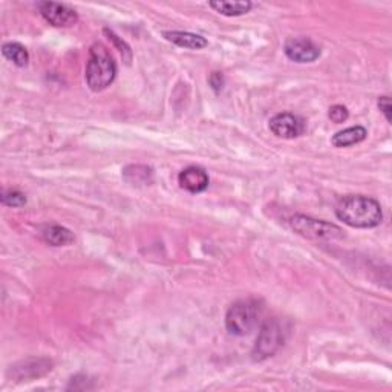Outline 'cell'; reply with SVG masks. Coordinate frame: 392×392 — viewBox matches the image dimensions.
I'll use <instances>...</instances> for the list:
<instances>
[{"mask_svg": "<svg viewBox=\"0 0 392 392\" xmlns=\"http://www.w3.org/2000/svg\"><path fill=\"white\" fill-rule=\"evenodd\" d=\"M287 334L288 329L281 319L272 317L265 320L264 324L260 325L256 343L251 351L253 360L262 362V360L274 356L276 352L282 348L283 342L287 339Z\"/></svg>", "mask_w": 392, "mask_h": 392, "instance_id": "277c9868", "label": "cell"}, {"mask_svg": "<svg viewBox=\"0 0 392 392\" xmlns=\"http://www.w3.org/2000/svg\"><path fill=\"white\" fill-rule=\"evenodd\" d=\"M2 54L6 60L13 61L15 66L25 68L29 61V54L25 46L17 42H8L2 46Z\"/></svg>", "mask_w": 392, "mask_h": 392, "instance_id": "9a60e30c", "label": "cell"}, {"mask_svg": "<svg viewBox=\"0 0 392 392\" xmlns=\"http://www.w3.org/2000/svg\"><path fill=\"white\" fill-rule=\"evenodd\" d=\"M283 52L285 56L296 61V63H313L320 57V48L310 38L299 37V38H290V40L283 46Z\"/></svg>", "mask_w": 392, "mask_h": 392, "instance_id": "ba28073f", "label": "cell"}, {"mask_svg": "<svg viewBox=\"0 0 392 392\" xmlns=\"http://www.w3.org/2000/svg\"><path fill=\"white\" fill-rule=\"evenodd\" d=\"M123 176L130 184H148L152 181V168L148 166H127Z\"/></svg>", "mask_w": 392, "mask_h": 392, "instance_id": "2e32d148", "label": "cell"}, {"mask_svg": "<svg viewBox=\"0 0 392 392\" xmlns=\"http://www.w3.org/2000/svg\"><path fill=\"white\" fill-rule=\"evenodd\" d=\"M264 314L262 301L255 297L241 299L230 306L226 314V328L233 336H249L260 324Z\"/></svg>", "mask_w": 392, "mask_h": 392, "instance_id": "7a4b0ae2", "label": "cell"}, {"mask_svg": "<svg viewBox=\"0 0 392 392\" xmlns=\"http://www.w3.org/2000/svg\"><path fill=\"white\" fill-rule=\"evenodd\" d=\"M42 237L46 244L52 247H66L74 242V235L71 230L61 226H46L42 230Z\"/></svg>", "mask_w": 392, "mask_h": 392, "instance_id": "7c38bea8", "label": "cell"}, {"mask_svg": "<svg viewBox=\"0 0 392 392\" xmlns=\"http://www.w3.org/2000/svg\"><path fill=\"white\" fill-rule=\"evenodd\" d=\"M210 8H213L214 11L227 15V17H237V15L247 14L253 3L250 0H237V2H230V0H213L210 2Z\"/></svg>", "mask_w": 392, "mask_h": 392, "instance_id": "4fadbf2b", "label": "cell"}, {"mask_svg": "<svg viewBox=\"0 0 392 392\" xmlns=\"http://www.w3.org/2000/svg\"><path fill=\"white\" fill-rule=\"evenodd\" d=\"M52 370V362L46 359H28L23 362L11 366L10 375L15 380H28L42 377Z\"/></svg>", "mask_w": 392, "mask_h": 392, "instance_id": "9c48e42d", "label": "cell"}, {"mask_svg": "<svg viewBox=\"0 0 392 392\" xmlns=\"http://www.w3.org/2000/svg\"><path fill=\"white\" fill-rule=\"evenodd\" d=\"M379 109L382 111V113L385 115V118L388 123L392 121V104H391V98L389 97H380L379 98Z\"/></svg>", "mask_w": 392, "mask_h": 392, "instance_id": "ffe728a7", "label": "cell"}, {"mask_svg": "<svg viewBox=\"0 0 392 392\" xmlns=\"http://www.w3.org/2000/svg\"><path fill=\"white\" fill-rule=\"evenodd\" d=\"M209 83L214 92H219L224 88V75L221 72H212L209 77Z\"/></svg>", "mask_w": 392, "mask_h": 392, "instance_id": "44dd1931", "label": "cell"}, {"mask_svg": "<svg viewBox=\"0 0 392 392\" xmlns=\"http://www.w3.org/2000/svg\"><path fill=\"white\" fill-rule=\"evenodd\" d=\"M163 37L167 42L186 49H204L209 45L203 36L187 33V31H164Z\"/></svg>", "mask_w": 392, "mask_h": 392, "instance_id": "8fae6325", "label": "cell"}, {"mask_svg": "<svg viewBox=\"0 0 392 392\" xmlns=\"http://www.w3.org/2000/svg\"><path fill=\"white\" fill-rule=\"evenodd\" d=\"M0 199L6 207H23L26 204V196L19 190H5Z\"/></svg>", "mask_w": 392, "mask_h": 392, "instance_id": "e0dca14e", "label": "cell"}, {"mask_svg": "<svg viewBox=\"0 0 392 392\" xmlns=\"http://www.w3.org/2000/svg\"><path fill=\"white\" fill-rule=\"evenodd\" d=\"M336 217L352 228H374L383 221V212L375 199L365 195H350L337 204Z\"/></svg>", "mask_w": 392, "mask_h": 392, "instance_id": "6da1fadb", "label": "cell"}, {"mask_svg": "<svg viewBox=\"0 0 392 392\" xmlns=\"http://www.w3.org/2000/svg\"><path fill=\"white\" fill-rule=\"evenodd\" d=\"M368 132L363 126H352L348 129H343L340 132H337L333 136V146L334 148H350V146H354L362 143L366 138Z\"/></svg>", "mask_w": 392, "mask_h": 392, "instance_id": "5bb4252c", "label": "cell"}, {"mask_svg": "<svg viewBox=\"0 0 392 392\" xmlns=\"http://www.w3.org/2000/svg\"><path fill=\"white\" fill-rule=\"evenodd\" d=\"M180 187L187 190L189 194H203L209 187V175L201 167L190 166L178 175Z\"/></svg>", "mask_w": 392, "mask_h": 392, "instance_id": "30bf717a", "label": "cell"}, {"mask_svg": "<svg viewBox=\"0 0 392 392\" xmlns=\"http://www.w3.org/2000/svg\"><path fill=\"white\" fill-rule=\"evenodd\" d=\"M328 117H329V120H331L333 123H336V125H340V123L348 120L350 112H348V109H347V107H345V106L336 104V106H333V107H329Z\"/></svg>", "mask_w": 392, "mask_h": 392, "instance_id": "d6986e66", "label": "cell"}, {"mask_svg": "<svg viewBox=\"0 0 392 392\" xmlns=\"http://www.w3.org/2000/svg\"><path fill=\"white\" fill-rule=\"evenodd\" d=\"M117 77V65L111 52L102 43H94L89 49L86 63V83L91 91H104L113 83Z\"/></svg>", "mask_w": 392, "mask_h": 392, "instance_id": "3957f363", "label": "cell"}, {"mask_svg": "<svg viewBox=\"0 0 392 392\" xmlns=\"http://www.w3.org/2000/svg\"><path fill=\"white\" fill-rule=\"evenodd\" d=\"M38 11H40L42 17L49 23V25L56 28H69L74 26L79 22V14H77L72 8L63 3L56 2H42L38 3Z\"/></svg>", "mask_w": 392, "mask_h": 392, "instance_id": "52a82bcc", "label": "cell"}, {"mask_svg": "<svg viewBox=\"0 0 392 392\" xmlns=\"http://www.w3.org/2000/svg\"><path fill=\"white\" fill-rule=\"evenodd\" d=\"M272 134L278 138H283V140H293V138H299L304 135L306 125L302 117L299 115L290 113V112H282L274 115V117L268 123Z\"/></svg>", "mask_w": 392, "mask_h": 392, "instance_id": "8992f818", "label": "cell"}, {"mask_svg": "<svg viewBox=\"0 0 392 392\" xmlns=\"http://www.w3.org/2000/svg\"><path fill=\"white\" fill-rule=\"evenodd\" d=\"M290 226L296 233L314 241H333L343 237V230L340 227L331 222L305 217V214H295L290 219Z\"/></svg>", "mask_w": 392, "mask_h": 392, "instance_id": "5b68a950", "label": "cell"}, {"mask_svg": "<svg viewBox=\"0 0 392 392\" xmlns=\"http://www.w3.org/2000/svg\"><path fill=\"white\" fill-rule=\"evenodd\" d=\"M104 34H106L107 37H109V40H111V42H113V45L117 46L118 51L121 52V56L125 57V58L127 60V63H129L130 58H132V51H130L129 45H127L126 42H123L121 38H120L117 34H115L113 31H111V29H107V28H106V29H104Z\"/></svg>", "mask_w": 392, "mask_h": 392, "instance_id": "ac0fdd59", "label": "cell"}]
</instances>
